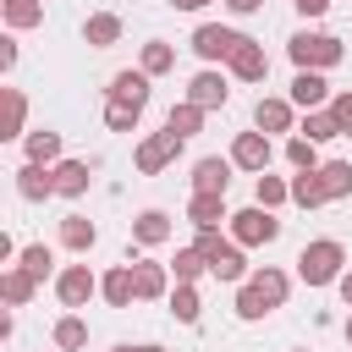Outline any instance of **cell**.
Masks as SVG:
<instances>
[{
	"mask_svg": "<svg viewBox=\"0 0 352 352\" xmlns=\"http://www.w3.org/2000/svg\"><path fill=\"white\" fill-rule=\"evenodd\" d=\"M286 292H292V280H286L275 264L253 270V275L242 280V292H236V319H264V314H275V308L286 302Z\"/></svg>",
	"mask_w": 352,
	"mask_h": 352,
	"instance_id": "6da1fadb",
	"label": "cell"
},
{
	"mask_svg": "<svg viewBox=\"0 0 352 352\" xmlns=\"http://www.w3.org/2000/svg\"><path fill=\"white\" fill-rule=\"evenodd\" d=\"M346 248L336 242V236H319V242H308L302 253H297V275L308 280V286H330V280H341L346 270Z\"/></svg>",
	"mask_w": 352,
	"mask_h": 352,
	"instance_id": "7a4b0ae2",
	"label": "cell"
},
{
	"mask_svg": "<svg viewBox=\"0 0 352 352\" xmlns=\"http://www.w3.org/2000/svg\"><path fill=\"white\" fill-rule=\"evenodd\" d=\"M292 60H297V72H330V66H341V55H346V44L336 38V33H292Z\"/></svg>",
	"mask_w": 352,
	"mask_h": 352,
	"instance_id": "3957f363",
	"label": "cell"
},
{
	"mask_svg": "<svg viewBox=\"0 0 352 352\" xmlns=\"http://www.w3.org/2000/svg\"><path fill=\"white\" fill-rule=\"evenodd\" d=\"M192 248L209 258V275H214V280H248L242 242H220V231H198V242H192Z\"/></svg>",
	"mask_w": 352,
	"mask_h": 352,
	"instance_id": "277c9868",
	"label": "cell"
},
{
	"mask_svg": "<svg viewBox=\"0 0 352 352\" xmlns=\"http://www.w3.org/2000/svg\"><path fill=\"white\" fill-rule=\"evenodd\" d=\"M275 236H280L275 209L253 204V209H236V214H231V242H242V248H270Z\"/></svg>",
	"mask_w": 352,
	"mask_h": 352,
	"instance_id": "5b68a950",
	"label": "cell"
},
{
	"mask_svg": "<svg viewBox=\"0 0 352 352\" xmlns=\"http://www.w3.org/2000/svg\"><path fill=\"white\" fill-rule=\"evenodd\" d=\"M182 143H187V138H176V132L165 126V132H148V138L138 143V154H132V160H138V170H143V176H160V170L182 154Z\"/></svg>",
	"mask_w": 352,
	"mask_h": 352,
	"instance_id": "8992f818",
	"label": "cell"
},
{
	"mask_svg": "<svg viewBox=\"0 0 352 352\" xmlns=\"http://www.w3.org/2000/svg\"><path fill=\"white\" fill-rule=\"evenodd\" d=\"M242 38H248V33H236V28H220V22H204V28H192V50H198L204 60H231Z\"/></svg>",
	"mask_w": 352,
	"mask_h": 352,
	"instance_id": "52a82bcc",
	"label": "cell"
},
{
	"mask_svg": "<svg viewBox=\"0 0 352 352\" xmlns=\"http://www.w3.org/2000/svg\"><path fill=\"white\" fill-rule=\"evenodd\" d=\"M94 292H99V275H94L88 264H66V270L55 275V297H60L66 308H88Z\"/></svg>",
	"mask_w": 352,
	"mask_h": 352,
	"instance_id": "ba28073f",
	"label": "cell"
},
{
	"mask_svg": "<svg viewBox=\"0 0 352 352\" xmlns=\"http://www.w3.org/2000/svg\"><path fill=\"white\" fill-rule=\"evenodd\" d=\"M270 160H275V148H270V132H236V143H231V165L236 170H270Z\"/></svg>",
	"mask_w": 352,
	"mask_h": 352,
	"instance_id": "9c48e42d",
	"label": "cell"
},
{
	"mask_svg": "<svg viewBox=\"0 0 352 352\" xmlns=\"http://www.w3.org/2000/svg\"><path fill=\"white\" fill-rule=\"evenodd\" d=\"M226 66H231V77H236V82H264V77H270V55H264V44H258V38H242V44H236V55H231Z\"/></svg>",
	"mask_w": 352,
	"mask_h": 352,
	"instance_id": "30bf717a",
	"label": "cell"
},
{
	"mask_svg": "<svg viewBox=\"0 0 352 352\" xmlns=\"http://www.w3.org/2000/svg\"><path fill=\"white\" fill-rule=\"evenodd\" d=\"M16 192H22L28 204H44V198H55V165H38V160H28V165L16 170Z\"/></svg>",
	"mask_w": 352,
	"mask_h": 352,
	"instance_id": "8fae6325",
	"label": "cell"
},
{
	"mask_svg": "<svg viewBox=\"0 0 352 352\" xmlns=\"http://www.w3.org/2000/svg\"><path fill=\"white\" fill-rule=\"evenodd\" d=\"M99 297H104L110 308H132V302H138V275H132V264H116L110 275H99Z\"/></svg>",
	"mask_w": 352,
	"mask_h": 352,
	"instance_id": "7c38bea8",
	"label": "cell"
},
{
	"mask_svg": "<svg viewBox=\"0 0 352 352\" xmlns=\"http://www.w3.org/2000/svg\"><path fill=\"white\" fill-rule=\"evenodd\" d=\"M187 99H192V104H204V110H220V104L231 99V82H226V72H198V77L187 82Z\"/></svg>",
	"mask_w": 352,
	"mask_h": 352,
	"instance_id": "4fadbf2b",
	"label": "cell"
},
{
	"mask_svg": "<svg viewBox=\"0 0 352 352\" xmlns=\"http://www.w3.org/2000/svg\"><path fill=\"white\" fill-rule=\"evenodd\" d=\"M324 99H336L330 82H324V72H297L292 77V104L297 110H324Z\"/></svg>",
	"mask_w": 352,
	"mask_h": 352,
	"instance_id": "5bb4252c",
	"label": "cell"
},
{
	"mask_svg": "<svg viewBox=\"0 0 352 352\" xmlns=\"http://www.w3.org/2000/svg\"><path fill=\"white\" fill-rule=\"evenodd\" d=\"M187 220L198 231H220V220H231L226 214V192H192L187 198Z\"/></svg>",
	"mask_w": 352,
	"mask_h": 352,
	"instance_id": "9a60e30c",
	"label": "cell"
},
{
	"mask_svg": "<svg viewBox=\"0 0 352 352\" xmlns=\"http://www.w3.org/2000/svg\"><path fill=\"white\" fill-rule=\"evenodd\" d=\"M132 275H138V302H154L170 286V264H154V258H132Z\"/></svg>",
	"mask_w": 352,
	"mask_h": 352,
	"instance_id": "2e32d148",
	"label": "cell"
},
{
	"mask_svg": "<svg viewBox=\"0 0 352 352\" xmlns=\"http://www.w3.org/2000/svg\"><path fill=\"white\" fill-rule=\"evenodd\" d=\"M110 99H121V104H148V72L138 66V72H116L110 77Z\"/></svg>",
	"mask_w": 352,
	"mask_h": 352,
	"instance_id": "e0dca14e",
	"label": "cell"
},
{
	"mask_svg": "<svg viewBox=\"0 0 352 352\" xmlns=\"http://www.w3.org/2000/svg\"><path fill=\"white\" fill-rule=\"evenodd\" d=\"M292 110H297L292 99H258L253 104V126L258 132H292Z\"/></svg>",
	"mask_w": 352,
	"mask_h": 352,
	"instance_id": "ac0fdd59",
	"label": "cell"
},
{
	"mask_svg": "<svg viewBox=\"0 0 352 352\" xmlns=\"http://www.w3.org/2000/svg\"><path fill=\"white\" fill-rule=\"evenodd\" d=\"M88 160H60L55 165V198H82L88 192Z\"/></svg>",
	"mask_w": 352,
	"mask_h": 352,
	"instance_id": "d6986e66",
	"label": "cell"
},
{
	"mask_svg": "<svg viewBox=\"0 0 352 352\" xmlns=\"http://www.w3.org/2000/svg\"><path fill=\"white\" fill-rule=\"evenodd\" d=\"M231 187V160H198L192 165V192H226Z\"/></svg>",
	"mask_w": 352,
	"mask_h": 352,
	"instance_id": "ffe728a7",
	"label": "cell"
},
{
	"mask_svg": "<svg viewBox=\"0 0 352 352\" xmlns=\"http://www.w3.org/2000/svg\"><path fill=\"white\" fill-rule=\"evenodd\" d=\"M165 236H170V214H165V209H143V214L132 220V242H138V248H160Z\"/></svg>",
	"mask_w": 352,
	"mask_h": 352,
	"instance_id": "44dd1931",
	"label": "cell"
},
{
	"mask_svg": "<svg viewBox=\"0 0 352 352\" xmlns=\"http://www.w3.org/2000/svg\"><path fill=\"white\" fill-rule=\"evenodd\" d=\"M121 38V16L116 11H94L88 22H82V44H94V50H110Z\"/></svg>",
	"mask_w": 352,
	"mask_h": 352,
	"instance_id": "7402d4cb",
	"label": "cell"
},
{
	"mask_svg": "<svg viewBox=\"0 0 352 352\" xmlns=\"http://www.w3.org/2000/svg\"><path fill=\"white\" fill-rule=\"evenodd\" d=\"M60 242H66L72 253H88V248L99 242V226L82 220V214H66V220H60Z\"/></svg>",
	"mask_w": 352,
	"mask_h": 352,
	"instance_id": "603a6c76",
	"label": "cell"
},
{
	"mask_svg": "<svg viewBox=\"0 0 352 352\" xmlns=\"http://www.w3.org/2000/svg\"><path fill=\"white\" fill-rule=\"evenodd\" d=\"M292 204H297V209H319V204H330L324 187H319V170H297V176H292Z\"/></svg>",
	"mask_w": 352,
	"mask_h": 352,
	"instance_id": "cb8c5ba5",
	"label": "cell"
},
{
	"mask_svg": "<svg viewBox=\"0 0 352 352\" xmlns=\"http://www.w3.org/2000/svg\"><path fill=\"white\" fill-rule=\"evenodd\" d=\"M33 292H38V280H33V275H28V270H22V264H16V270H6V275H0V297H6V302H11V308H22V302H28V297H33Z\"/></svg>",
	"mask_w": 352,
	"mask_h": 352,
	"instance_id": "d4e9b609",
	"label": "cell"
},
{
	"mask_svg": "<svg viewBox=\"0 0 352 352\" xmlns=\"http://www.w3.org/2000/svg\"><path fill=\"white\" fill-rule=\"evenodd\" d=\"M319 187H324V198H346L352 192V165L346 160H324L319 165Z\"/></svg>",
	"mask_w": 352,
	"mask_h": 352,
	"instance_id": "484cf974",
	"label": "cell"
},
{
	"mask_svg": "<svg viewBox=\"0 0 352 352\" xmlns=\"http://www.w3.org/2000/svg\"><path fill=\"white\" fill-rule=\"evenodd\" d=\"M165 126H170L176 138H192V132L204 126V104H192V99H182V104H170V116H165Z\"/></svg>",
	"mask_w": 352,
	"mask_h": 352,
	"instance_id": "4316f807",
	"label": "cell"
},
{
	"mask_svg": "<svg viewBox=\"0 0 352 352\" xmlns=\"http://www.w3.org/2000/svg\"><path fill=\"white\" fill-rule=\"evenodd\" d=\"M302 138H314V143H330V138H341V121L330 116V110H302V126H297Z\"/></svg>",
	"mask_w": 352,
	"mask_h": 352,
	"instance_id": "83f0119b",
	"label": "cell"
},
{
	"mask_svg": "<svg viewBox=\"0 0 352 352\" xmlns=\"http://www.w3.org/2000/svg\"><path fill=\"white\" fill-rule=\"evenodd\" d=\"M28 160H38V165H60V132H50V126L28 132Z\"/></svg>",
	"mask_w": 352,
	"mask_h": 352,
	"instance_id": "f1b7e54d",
	"label": "cell"
},
{
	"mask_svg": "<svg viewBox=\"0 0 352 352\" xmlns=\"http://www.w3.org/2000/svg\"><path fill=\"white\" fill-rule=\"evenodd\" d=\"M6 28H38L44 22V0H0Z\"/></svg>",
	"mask_w": 352,
	"mask_h": 352,
	"instance_id": "f546056e",
	"label": "cell"
},
{
	"mask_svg": "<svg viewBox=\"0 0 352 352\" xmlns=\"http://www.w3.org/2000/svg\"><path fill=\"white\" fill-rule=\"evenodd\" d=\"M253 198H258L264 209H280V204L292 198V182H280V176H270V170H258V182H253Z\"/></svg>",
	"mask_w": 352,
	"mask_h": 352,
	"instance_id": "4dcf8cb0",
	"label": "cell"
},
{
	"mask_svg": "<svg viewBox=\"0 0 352 352\" xmlns=\"http://www.w3.org/2000/svg\"><path fill=\"white\" fill-rule=\"evenodd\" d=\"M16 264H22V270H28L33 280H50V270H55V253H50L44 242H28V248L16 253Z\"/></svg>",
	"mask_w": 352,
	"mask_h": 352,
	"instance_id": "1f68e13d",
	"label": "cell"
},
{
	"mask_svg": "<svg viewBox=\"0 0 352 352\" xmlns=\"http://www.w3.org/2000/svg\"><path fill=\"white\" fill-rule=\"evenodd\" d=\"M170 314H176L182 324H198V314H204V302H198V292H192V280H176V292H170Z\"/></svg>",
	"mask_w": 352,
	"mask_h": 352,
	"instance_id": "d6a6232c",
	"label": "cell"
},
{
	"mask_svg": "<svg viewBox=\"0 0 352 352\" xmlns=\"http://www.w3.org/2000/svg\"><path fill=\"white\" fill-rule=\"evenodd\" d=\"M6 94V132L0 138H22V121H28V94L22 88H0Z\"/></svg>",
	"mask_w": 352,
	"mask_h": 352,
	"instance_id": "836d02e7",
	"label": "cell"
},
{
	"mask_svg": "<svg viewBox=\"0 0 352 352\" xmlns=\"http://www.w3.org/2000/svg\"><path fill=\"white\" fill-rule=\"evenodd\" d=\"M55 346H60V352H77V346H88V324H82L77 314L55 319Z\"/></svg>",
	"mask_w": 352,
	"mask_h": 352,
	"instance_id": "e575fe53",
	"label": "cell"
},
{
	"mask_svg": "<svg viewBox=\"0 0 352 352\" xmlns=\"http://www.w3.org/2000/svg\"><path fill=\"white\" fill-rule=\"evenodd\" d=\"M170 66H176V50H170L165 38H148V44H143V72L160 77V72H170Z\"/></svg>",
	"mask_w": 352,
	"mask_h": 352,
	"instance_id": "d590c367",
	"label": "cell"
},
{
	"mask_svg": "<svg viewBox=\"0 0 352 352\" xmlns=\"http://www.w3.org/2000/svg\"><path fill=\"white\" fill-rule=\"evenodd\" d=\"M286 160H292V170H319V143L297 132V138L286 143Z\"/></svg>",
	"mask_w": 352,
	"mask_h": 352,
	"instance_id": "8d00e7d4",
	"label": "cell"
},
{
	"mask_svg": "<svg viewBox=\"0 0 352 352\" xmlns=\"http://www.w3.org/2000/svg\"><path fill=\"white\" fill-rule=\"evenodd\" d=\"M204 270H209V258H204L198 248H176V258H170V275H176V280H198Z\"/></svg>",
	"mask_w": 352,
	"mask_h": 352,
	"instance_id": "74e56055",
	"label": "cell"
},
{
	"mask_svg": "<svg viewBox=\"0 0 352 352\" xmlns=\"http://www.w3.org/2000/svg\"><path fill=\"white\" fill-rule=\"evenodd\" d=\"M138 116H143L138 104H121V99L104 104V126H110V132H138Z\"/></svg>",
	"mask_w": 352,
	"mask_h": 352,
	"instance_id": "f35d334b",
	"label": "cell"
},
{
	"mask_svg": "<svg viewBox=\"0 0 352 352\" xmlns=\"http://www.w3.org/2000/svg\"><path fill=\"white\" fill-rule=\"evenodd\" d=\"M330 116H336V121H341V138H352V88H346V94H336V99H330Z\"/></svg>",
	"mask_w": 352,
	"mask_h": 352,
	"instance_id": "ab89813d",
	"label": "cell"
},
{
	"mask_svg": "<svg viewBox=\"0 0 352 352\" xmlns=\"http://www.w3.org/2000/svg\"><path fill=\"white\" fill-rule=\"evenodd\" d=\"M16 66V38H0V72Z\"/></svg>",
	"mask_w": 352,
	"mask_h": 352,
	"instance_id": "60d3db41",
	"label": "cell"
},
{
	"mask_svg": "<svg viewBox=\"0 0 352 352\" xmlns=\"http://www.w3.org/2000/svg\"><path fill=\"white\" fill-rule=\"evenodd\" d=\"M297 11L314 22V16H324V11H330V0H297Z\"/></svg>",
	"mask_w": 352,
	"mask_h": 352,
	"instance_id": "b9f144b4",
	"label": "cell"
},
{
	"mask_svg": "<svg viewBox=\"0 0 352 352\" xmlns=\"http://www.w3.org/2000/svg\"><path fill=\"white\" fill-rule=\"evenodd\" d=\"M226 6H231V11H236V16H253V11H258V6H264V0H226Z\"/></svg>",
	"mask_w": 352,
	"mask_h": 352,
	"instance_id": "7bdbcfd3",
	"label": "cell"
},
{
	"mask_svg": "<svg viewBox=\"0 0 352 352\" xmlns=\"http://www.w3.org/2000/svg\"><path fill=\"white\" fill-rule=\"evenodd\" d=\"M165 6H170V11H204L209 0H165Z\"/></svg>",
	"mask_w": 352,
	"mask_h": 352,
	"instance_id": "ee69618b",
	"label": "cell"
},
{
	"mask_svg": "<svg viewBox=\"0 0 352 352\" xmlns=\"http://www.w3.org/2000/svg\"><path fill=\"white\" fill-rule=\"evenodd\" d=\"M336 286H341V302H346V308H352V270H346V275H341V280H336Z\"/></svg>",
	"mask_w": 352,
	"mask_h": 352,
	"instance_id": "f6af8a7d",
	"label": "cell"
},
{
	"mask_svg": "<svg viewBox=\"0 0 352 352\" xmlns=\"http://www.w3.org/2000/svg\"><path fill=\"white\" fill-rule=\"evenodd\" d=\"M110 352H165V346H154V341H143V346H110Z\"/></svg>",
	"mask_w": 352,
	"mask_h": 352,
	"instance_id": "bcb514c9",
	"label": "cell"
},
{
	"mask_svg": "<svg viewBox=\"0 0 352 352\" xmlns=\"http://www.w3.org/2000/svg\"><path fill=\"white\" fill-rule=\"evenodd\" d=\"M346 341H352V314H346Z\"/></svg>",
	"mask_w": 352,
	"mask_h": 352,
	"instance_id": "7dc6e473",
	"label": "cell"
},
{
	"mask_svg": "<svg viewBox=\"0 0 352 352\" xmlns=\"http://www.w3.org/2000/svg\"><path fill=\"white\" fill-rule=\"evenodd\" d=\"M297 352H302V346H297Z\"/></svg>",
	"mask_w": 352,
	"mask_h": 352,
	"instance_id": "c3c4849f",
	"label": "cell"
}]
</instances>
